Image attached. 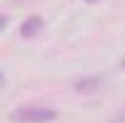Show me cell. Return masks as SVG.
Returning <instances> with one entry per match:
<instances>
[{
    "label": "cell",
    "instance_id": "6da1fadb",
    "mask_svg": "<svg viewBox=\"0 0 125 123\" xmlns=\"http://www.w3.org/2000/svg\"><path fill=\"white\" fill-rule=\"evenodd\" d=\"M58 113L51 106H41V104H29V106H19L12 111V121L15 123H48L53 121Z\"/></svg>",
    "mask_w": 125,
    "mask_h": 123
},
{
    "label": "cell",
    "instance_id": "7a4b0ae2",
    "mask_svg": "<svg viewBox=\"0 0 125 123\" xmlns=\"http://www.w3.org/2000/svg\"><path fill=\"white\" fill-rule=\"evenodd\" d=\"M99 87H101L99 77H84V80H77V82H75V89H77L79 94H92V92H96Z\"/></svg>",
    "mask_w": 125,
    "mask_h": 123
},
{
    "label": "cell",
    "instance_id": "3957f363",
    "mask_svg": "<svg viewBox=\"0 0 125 123\" xmlns=\"http://www.w3.org/2000/svg\"><path fill=\"white\" fill-rule=\"evenodd\" d=\"M43 29V19L41 17H29L27 22H22V36H34V34H39V31Z\"/></svg>",
    "mask_w": 125,
    "mask_h": 123
},
{
    "label": "cell",
    "instance_id": "277c9868",
    "mask_svg": "<svg viewBox=\"0 0 125 123\" xmlns=\"http://www.w3.org/2000/svg\"><path fill=\"white\" fill-rule=\"evenodd\" d=\"M111 123H125V106H120L113 116H111Z\"/></svg>",
    "mask_w": 125,
    "mask_h": 123
},
{
    "label": "cell",
    "instance_id": "5b68a950",
    "mask_svg": "<svg viewBox=\"0 0 125 123\" xmlns=\"http://www.w3.org/2000/svg\"><path fill=\"white\" fill-rule=\"evenodd\" d=\"M5 24H7V17H2V15H0V31L5 29Z\"/></svg>",
    "mask_w": 125,
    "mask_h": 123
},
{
    "label": "cell",
    "instance_id": "8992f818",
    "mask_svg": "<svg viewBox=\"0 0 125 123\" xmlns=\"http://www.w3.org/2000/svg\"><path fill=\"white\" fill-rule=\"evenodd\" d=\"M87 2H96V0H87Z\"/></svg>",
    "mask_w": 125,
    "mask_h": 123
},
{
    "label": "cell",
    "instance_id": "52a82bcc",
    "mask_svg": "<svg viewBox=\"0 0 125 123\" xmlns=\"http://www.w3.org/2000/svg\"><path fill=\"white\" fill-rule=\"evenodd\" d=\"M0 82H2V75H0Z\"/></svg>",
    "mask_w": 125,
    "mask_h": 123
}]
</instances>
